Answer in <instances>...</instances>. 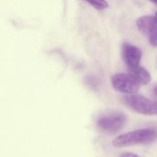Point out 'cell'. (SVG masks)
<instances>
[{
	"instance_id": "obj_12",
	"label": "cell",
	"mask_w": 157,
	"mask_h": 157,
	"mask_svg": "<svg viewBox=\"0 0 157 157\" xmlns=\"http://www.w3.org/2000/svg\"><path fill=\"white\" fill-rule=\"evenodd\" d=\"M155 15H156V16H157V12H156V13H155Z\"/></svg>"
},
{
	"instance_id": "obj_9",
	"label": "cell",
	"mask_w": 157,
	"mask_h": 157,
	"mask_svg": "<svg viewBox=\"0 0 157 157\" xmlns=\"http://www.w3.org/2000/svg\"><path fill=\"white\" fill-rule=\"evenodd\" d=\"M120 157H141L139 156L138 155H136V154H133V153H123V154H121Z\"/></svg>"
},
{
	"instance_id": "obj_6",
	"label": "cell",
	"mask_w": 157,
	"mask_h": 157,
	"mask_svg": "<svg viewBox=\"0 0 157 157\" xmlns=\"http://www.w3.org/2000/svg\"><path fill=\"white\" fill-rule=\"evenodd\" d=\"M129 74L142 86L148 85L152 81V76L149 71L142 66H136L132 68H129Z\"/></svg>"
},
{
	"instance_id": "obj_3",
	"label": "cell",
	"mask_w": 157,
	"mask_h": 157,
	"mask_svg": "<svg viewBox=\"0 0 157 157\" xmlns=\"http://www.w3.org/2000/svg\"><path fill=\"white\" fill-rule=\"evenodd\" d=\"M127 117L120 111H111L101 115L97 121L98 127L106 132L116 133L120 132L126 124Z\"/></svg>"
},
{
	"instance_id": "obj_8",
	"label": "cell",
	"mask_w": 157,
	"mask_h": 157,
	"mask_svg": "<svg viewBox=\"0 0 157 157\" xmlns=\"http://www.w3.org/2000/svg\"><path fill=\"white\" fill-rule=\"evenodd\" d=\"M156 19H155V25L153 27V29L148 37V40H149V42L150 44L155 47V48H157V16L155 15Z\"/></svg>"
},
{
	"instance_id": "obj_5",
	"label": "cell",
	"mask_w": 157,
	"mask_h": 157,
	"mask_svg": "<svg viewBox=\"0 0 157 157\" xmlns=\"http://www.w3.org/2000/svg\"><path fill=\"white\" fill-rule=\"evenodd\" d=\"M121 57L129 68L136 67L140 65L143 57V52L137 46L125 42L121 46Z\"/></svg>"
},
{
	"instance_id": "obj_13",
	"label": "cell",
	"mask_w": 157,
	"mask_h": 157,
	"mask_svg": "<svg viewBox=\"0 0 157 157\" xmlns=\"http://www.w3.org/2000/svg\"><path fill=\"white\" fill-rule=\"evenodd\" d=\"M156 6H157V4H156Z\"/></svg>"
},
{
	"instance_id": "obj_10",
	"label": "cell",
	"mask_w": 157,
	"mask_h": 157,
	"mask_svg": "<svg viewBox=\"0 0 157 157\" xmlns=\"http://www.w3.org/2000/svg\"><path fill=\"white\" fill-rule=\"evenodd\" d=\"M154 92H155V96L157 97V86H155V90H154Z\"/></svg>"
},
{
	"instance_id": "obj_4",
	"label": "cell",
	"mask_w": 157,
	"mask_h": 157,
	"mask_svg": "<svg viewBox=\"0 0 157 157\" xmlns=\"http://www.w3.org/2000/svg\"><path fill=\"white\" fill-rule=\"evenodd\" d=\"M111 85L116 91L126 95L136 94L141 86V85L130 74L124 73L113 75L111 76Z\"/></svg>"
},
{
	"instance_id": "obj_1",
	"label": "cell",
	"mask_w": 157,
	"mask_h": 157,
	"mask_svg": "<svg viewBox=\"0 0 157 157\" xmlns=\"http://www.w3.org/2000/svg\"><path fill=\"white\" fill-rule=\"evenodd\" d=\"M157 140V130L154 128L139 129L117 136L112 141V145L116 148L131 147L134 145L149 144Z\"/></svg>"
},
{
	"instance_id": "obj_2",
	"label": "cell",
	"mask_w": 157,
	"mask_h": 157,
	"mask_svg": "<svg viewBox=\"0 0 157 157\" xmlns=\"http://www.w3.org/2000/svg\"><path fill=\"white\" fill-rule=\"evenodd\" d=\"M122 102L135 112L147 116L157 115V102L139 94H130L122 97Z\"/></svg>"
},
{
	"instance_id": "obj_11",
	"label": "cell",
	"mask_w": 157,
	"mask_h": 157,
	"mask_svg": "<svg viewBox=\"0 0 157 157\" xmlns=\"http://www.w3.org/2000/svg\"><path fill=\"white\" fill-rule=\"evenodd\" d=\"M149 1H151V2H153V3H155V5L157 4V0H149Z\"/></svg>"
},
{
	"instance_id": "obj_7",
	"label": "cell",
	"mask_w": 157,
	"mask_h": 157,
	"mask_svg": "<svg viewBox=\"0 0 157 157\" xmlns=\"http://www.w3.org/2000/svg\"><path fill=\"white\" fill-rule=\"evenodd\" d=\"M97 10H104L109 7V3L106 0H85Z\"/></svg>"
}]
</instances>
